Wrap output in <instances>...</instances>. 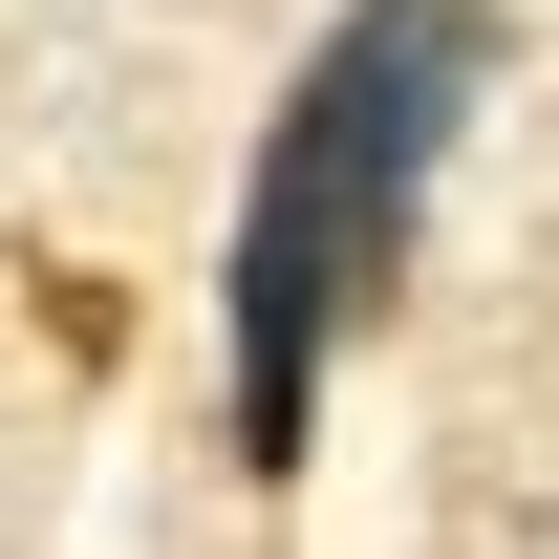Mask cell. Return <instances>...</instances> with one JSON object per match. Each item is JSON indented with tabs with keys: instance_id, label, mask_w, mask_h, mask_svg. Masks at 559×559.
<instances>
[{
	"instance_id": "cell-1",
	"label": "cell",
	"mask_w": 559,
	"mask_h": 559,
	"mask_svg": "<svg viewBox=\"0 0 559 559\" xmlns=\"http://www.w3.org/2000/svg\"><path fill=\"white\" fill-rule=\"evenodd\" d=\"M474 86H495V0H345V22L301 44L259 173H237V259H215V409H237V474H301V452H323V366L388 323Z\"/></svg>"
}]
</instances>
